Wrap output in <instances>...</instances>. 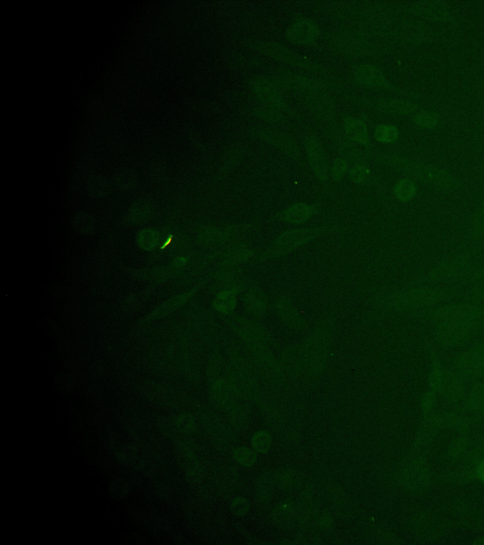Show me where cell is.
<instances>
[{"mask_svg":"<svg viewBox=\"0 0 484 545\" xmlns=\"http://www.w3.org/2000/svg\"><path fill=\"white\" fill-rule=\"evenodd\" d=\"M348 177L354 184L373 185V186L379 185L376 176L366 164L353 165V167L348 170Z\"/></svg>","mask_w":484,"mask_h":545,"instance_id":"cell-32","label":"cell"},{"mask_svg":"<svg viewBox=\"0 0 484 545\" xmlns=\"http://www.w3.org/2000/svg\"><path fill=\"white\" fill-rule=\"evenodd\" d=\"M407 483L410 486L418 487L421 484L425 482L426 479V470L424 468V465L417 462L412 465L411 468L407 471V475L405 476Z\"/></svg>","mask_w":484,"mask_h":545,"instance_id":"cell-41","label":"cell"},{"mask_svg":"<svg viewBox=\"0 0 484 545\" xmlns=\"http://www.w3.org/2000/svg\"><path fill=\"white\" fill-rule=\"evenodd\" d=\"M230 411L231 421L235 429L237 431L245 430L248 425L250 424L251 421V411L248 405L237 402L230 409Z\"/></svg>","mask_w":484,"mask_h":545,"instance_id":"cell-33","label":"cell"},{"mask_svg":"<svg viewBox=\"0 0 484 545\" xmlns=\"http://www.w3.org/2000/svg\"><path fill=\"white\" fill-rule=\"evenodd\" d=\"M480 323H444L434 325V338L440 346L453 348L464 344Z\"/></svg>","mask_w":484,"mask_h":545,"instance_id":"cell-14","label":"cell"},{"mask_svg":"<svg viewBox=\"0 0 484 545\" xmlns=\"http://www.w3.org/2000/svg\"><path fill=\"white\" fill-rule=\"evenodd\" d=\"M273 310L287 327L295 331H303L308 328V322L305 316L294 306L291 296L287 294H281L276 296L273 303Z\"/></svg>","mask_w":484,"mask_h":545,"instance_id":"cell-21","label":"cell"},{"mask_svg":"<svg viewBox=\"0 0 484 545\" xmlns=\"http://www.w3.org/2000/svg\"><path fill=\"white\" fill-rule=\"evenodd\" d=\"M332 517L330 516V514L328 513V512H325L321 518V528H322V531H330L332 530Z\"/></svg>","mask_w":484,"mask_h":545,"instance_id":"cell-51","label":"cell"},{"mask_svg":"<svg viewBox=\"0 0 484 545\" xmlns=\"http://www.w3.org/2000/svg\"><path fill=\"white\" fill-rule=\"evenodd\" d=\"M227 354L230 367L228 369V380L234 386L240 397L254 400L259 397V389L256 372L253 365L240 351L236 342L227 340Z\"/></svg>","mask_w":484,"mask_h":545,"instance_id":"cell-8","label":"cell"},{"mask_svg":"<svg viewBox=\"0 0 484 545\" xmlns=\"http://www.w3.org/2000/svg\"><path fill=\"white\" fill-rule=\"evenodd\" d=\"M353 102L357 105H365L374 110L393 114V115H407L417 109V106L407 100L398 99H377V98H353Z\"/></svg>","mask_w":484,"mask_h":545,"instance_id":"cell-24","label":"cell"},{"mask_svg":"<svg viewBox=\"0 0 484 545\" xmlns=\"http://www.w3.org/2000/svg\"><path fill=\"white\" fill-rule=\"evenodd\" d=\"M297 517L298 508L294 501L292 500H286L279 503L272 512L273 524L283 530H289L294 527Z\"/></svg>","mask_w":484,"mask_h":545,"instance_id":"cell-27","label":"cell"},{"mask_svg":"<svg viewBox=\"0 0 484 545\" xmlns=\"http://www.w3.org/2000/svg\"><path fill=\"white\" fill-rule=\"evenodd\" d=\"M248 133L251 138L263 141L282 152L300 167L307 168L297 141L289 133L270 127H253L248 131Z\"/></svg>","mask_w":484,"mask_h":545,"instance_id":"cell-12","label":"cell"},{"mask_svg":"<svg viewBox=\"0 0 484 545\" xmlns=\"http://www.w3.org/2000/svg\"><path fill=\"white\" fill-rule=\"evenodd\" d=\"M248 84L254 96L265 106L286 114L297 121H302V116L286 102L275 81L264 76H254L249 80Z\"/></svg>","mask_w":484,"mask_h":545,"instance_id":"cell-11","label":"cell"},{"mask_svg":"<svg viewBox=\"0 0 484 545\" xmlns=\"http://www.w3.org/2000/svg\"><path fill=\"white\" fill-rule=\"evenodd\" d=\"M158 235L155 231L145 230L139 234L138 244H140V247L144 248V249L150 250L155 247Z\"/></svg>","mask_w":484,"mask_h":545,"instance_id":"cell-47","label":"cell"},{"mask_svg":"<svg viewBox=\"0 0 484 545\" xmlns=\"http://www.w3.org/2000/svg\"><path fill=\"white\" fill-rule=\"evenodd\" d=\"M303 145L307 154L308 166L314 176L322 183H327L329 179V169H328L327 157L322 141L314 133H310L305 136Z\"/></svg>","mask_w":484,"mask_h":545,"instance_id":"cell-18","label":"cell"},{"mask_svg":"<svg viewBox=\"0 0 484 545\" xmlns=\"http://www.w3.org/2000/svg\"><path fill=\"white\" fill-rule=\"evenodd\" d=\"M422 13L426 18L436 19V20H448L450 15H447V11L445 7L440 6L437 2H424L422 6L419 7Z\"/></svg>","mask_w":484,"mask_h":545,"instance_id":"cell-37","label":"cell"},{"mask_svg":"<svg viewBox=\"0 0 484 545\" xmlns=\"http://www.w3.org/2000/svg\"><path fill=\"white\" fill-rule=\"evenodd\" d=\"M245 270V266L221 267V268H217L214 277L218 282H225V280H235L242 277V274Z\"/></svg>","mask_w":484,"mask_h":545,"instance_id":"cell-43","label":"cell"},{"mask_svg":"<svg viewBox=\"0 0 484 545\" xmlns=\"http://www.w3.org/2000/svg\"><path fill=\"white\" fill-rule=\"evenodd\" d=\"M335 316L322 315L313 331L300 346L303 380L313 383L321 377L329 358L331 345L336 331Z\"/></svg>","mask_w":484,"mask_h":545,"instance_id":"cell-3","label":"cell"},{"mask_svg":"<svg viewBox=\"0 0 484 545\" xmlns=\"http://www.w3.org/2000/svg\"><path fill=\"white\" fill-rule=\"evenodd\" d=\"M275 83L278 86L283 87L287 90H292L298 94L327 90L333 87V84H334L320 80V79L300 75L286 70H281L280 72H277Z\"/></svg>","mask_w":484,"mask_h":545,"instance_id":"cell-15","label":"cell"},{"mask_svg":"<svg viewBox=\"0 0 484 545\" xmlns=\"http://www.w3.org/2000/svg\"><path fill=\"white\" fill-rule=\"evenodd\" d=\"M281 367L284 374L294 380H303V366L301 360L300 346H289L284 348L281 355Z\"/></svg>","mask_w":484,"mask_h":545,"instance_id":"cell-26","label":"cell"},{"mask_svg":"<svg viewBox=\"0 0 484 545\" xmlns=\"http://www.w3.org/2000/svg\"><path fill=\"white\" fill-rule=\"evenodd\" d=\"M351 75L355 83L360 84V86L398 92V89L390 83L384 73L376 65L371 64L354 65L351 67Z\"/></svg>","mask_w":484,"mask_h":545,"instance_id":"cell-20","label":"cell"},{"mask_svg":"<svg viewBox=\"0 0 484 545\" xmlns=\"http://www.w3.org/2000/svg\"><path fill=\"white\" fill-rule=\"evenodd\" d=\"M460 298L464 301L484 305V282L469 285V288L464 289Z\"/></svg>","mask_w":484,"mask_h":545,"instance_id":"cell-39","label":"cell"},{"mask_svg":"<svg viewBox=\"0 0 484 545\" xmlns=\"http://www.w3.org/2000/svg\"><path fill=\"white\" fill-rule=\"evenodd\" d=\"M417 193V187L412 180L405 178L400 180L393 188V195L398 200L406 203L412 200Z\"/></svg>","mask_w":484,"mask_h":545,"instance_id":"cell-35","label":"cell"},{"mask_svg":"<svg viewBox=\"0 0 484 545\" xmlns=\"http://www.w3.org/2000/svg\"><path fill=\"white\" fill-rule=\"evenodd\" d=\"M242 44L244 47L275 60V61L284 63V64L300 68V70H307V72L314 73V74L322 75L330 79H337L338 80V76H336V73L327 65L306 58L305 56L301 55L283 44L275 42V41L254 39H245L242 41Z\"/></svg>","mask_w":484,"mask_h":545,"instance_id":"cell-6","label":"cell"},{"mask_svg":"<svg viewBox=\"0 0 484 545\" xmlns=\"http://www.w3.org/2000/svg\"><path fill=\"white\" fill-rule=\"evenodd\" d=\"M417 124L425 127H433L437 124V117L431 113H420L414 117Z\"/></svg>","mask_w":484,"mask_h":545,"instance_id":"cell-50","label":"cell"},{"mask_svg":"<svg viewBox=\"0 0 484 545\" xmlns=\"http://www.w3.org/2000/svg\"><path fill=\"white\" fill-rule=\"evenodd\" d=\"M483 247L484 244H481L464 250H454L426 271L406 280L403 285L447 286L463 283L467 286V280L478 265L475 263V258Z\"/></svg>","mask_w":484,"mask_h":545,"instance_id":"cell-2","label":"cell"},{"mask_svg":"<svg viewBox=\"0 0 484 545\" xmlns=\"http://www.w3.org/2000/svg\"><path fill=\"white\" fill-rule=\"evenodd\" d=\"M325 136L332 143L339 154L347 162L354 165L366 164L369 159L367 154H363L360 150L354 145V143L347 138L344 131L339 129L336 125H327L324 128Z\"/></svg>","mask_w":484,"mask_h":545,"instance_id":"cell-16","label":"cell"},{"mask_svg":"<svg viewBox=\"0 0 484 545\" xmlns=\"http://www.w3.org/2000/svg\"><path fill=\"white\" fill-rule=\"evenodd\" d=\"M469 402L476 410H484V383L476 384L471 392Z\"/></svg>","mask_w":484,"mask_h":545,"instance_id":"cell-45","label":"cell"},{"mask_svg":"<svg viewBox=\"0 0 484 545\" xmlns=\"http://www.w3.org/2000/svg\"><path fill=\"white\" fill-rule=\"evenodd\" d=\"M250 502L246 498L239 497L235 499L231 504V511L237 517L245 516L250 511Z\"/></svg>","mask_w":484,"mask_h":545,"instance_id":"cell-49","label":"cell"},{"mask_svg":"<svg viewBox=\"0 0 484 545\" xmlns=\"http://www.w3.org/2000/svg\"><path fill=\"white\" fill-rule=\"evenodd\" d=\"M438 421L436 419H431L423 425L419 438L421 442L426 443L433 438L437 429H438Z\"/></svg>","mask_w":484,"mask_h":545,"instance_id":"cell-46","label":"cell"},{"mask_svg":"<svg viewBox=\"0 0 484 545\" xmlns=\"http://www.w3.org/2000/svg\"><path fill=\"white\" fill-rule=\"evenodd\" d=\"M332 493V501L334 503L335 508L339 511H344V508H349V500L347 498L346 493L340 487H334V490L331 492Z\"/></svg>","mask_w":484,"mask_h":545,"instance_id":"cell-48","label":"cell"},{"mask_svg":"<svg viewBox=\"0 0 484 545\" xmlns=\"http://www.w3.org/2000/svg\"><path fill=\"white\" fill-rule=\"evenodd\" d=\"M233 457L235 461L245 468L251 467V466L256 464V459H258L256 452L254 449L247 448V447H237V448H235Z\"/></svg>","mask_w":484,"mask_h":545,"instance_id":"cell-36","label":"cell"},{"mask_svg":"<svg viewBox=\"0 0 484 545\" xmlns=\"http://www.w3.org/2000/svg\"><path fill=\"white\" fill-rule=\"evenodd\" d=\"M344 132L352 143L360 144L367 150L370 148L367 126L360 119L344 117Z\"/></svg>","mask_w":484,"mask_h":545,"instance_id":"cell-28","label":"cell"},{"mask_svg":"<svg viewBox=\"0 0 484 545\" xmlns=\"http://www.w3.org/2000/svg\"><path fill=\"white\" fill-rule=\"evenodd\" d=\"M240 294L232 291H223L216 294L214 301H213V307L220 313L221 315H233L236 310L237 304H239Z\"/></svg>","mask_w":484,"mask_h":545,"instance_id":"cell-30","label":"cell"},{"mask_svg":"<svg viewBox=\"0 0 484 545\" xmlns=\"http://www.w3.org/2000/svg\"><path fill=\"white\" fill-rule=\"evenodd\" d=\"M320 37L321 29L318 24L303 15H298L285 32L287 40L298 46L315 45Z\"/></svg>","mask_w":484,"mask_h":545,"instance_id":"cell-19","label":"cell"},{"mask_svg":"<svg viewBox=\"0 0 484 545\" xmlns=\"http://www.w3.org/2000/svg\"><path fill=\"white\" fill-rule=\"evenodd\" d=\"M243 309L253 320H262L266 317L270 308L269 298L261 286L251 284L242 294Z\"/></svg>","mask_w":484,"mask_h":545,"instance_id":"cell-23","label":"cell"},{"mask_svg":"<svg viewBox=\"0 0 484 545\" xmlns=\"http://www.w3.org/2000/svg\"><path fill=\"white\" fill-rule=\"evenodd\" d=\"M303 474L294 468H284L275 473L276 485L284 490H294L303 483Z\"/></svg>","mask_w":484,"mask_h":545,"instance_id":"cell-31","label":"cell"},{"mask_svg":"<svg viewBox=\"0 0 484 545\" xmlns=\"http://www.w3.org/2000/svg\"><path fill=\"white\" fill-rule=\"evenodd\" d=\"M73 226L75 230L83 234H89L94 230V222L92 217L84 212H80L74 217Z\"/></svg>","mask_w":484,"mask_h":545,"instance_id":"cell-42","label":"cell"},{"mask_svg":"<svg viewBox=\"0 0 484 545\" xmlns=\"http://www.w3.org/2000/svg\"><path fill=\"white\" fill-rule=\"evenodd\" d=\"M221 316H223V320L226 324H232V325L239 327L246 334L262 341L265 344L270 346V348L279 347L278 341L258 320H253V318H247L242 315H234V313L231 315Z\"/></svg>","mask_w":484,"mask_h":545,"instance_id":"cell-22","label":"cell"},{"mask_svg":"<svg viewBox=\"0 0 484 545\" xmlns=\"http://www.w3.org/2000/svg\"><path fill=\"white\" fill-rule=\"evenodd\" d=\"M407 316L436 324L484 323V305L474 302H454L418 310Z\"/></svg>","mask_w":484,"mask_h":545,"instance_id":"cell-7","label":"cell"},{"mask_svg":"<svg viewBox=\"0 0 484 545\" xmlns=\"http://www.w3.org/2000/svg\"><path fill=\"white\" fill-rule=\"evenodd\" d=\"M346 231H348V228L346 226L337 225L292 228V230L283 231L275 237L267 247L258 252L254 261L256 263H265V261L285 258L322 237L344 233Z\"/></svg>","mask_w":484,"mask_h":545,"instance_id":"cell-4","label":"cell"},{"mask_svg":"<svg viewBox=\"0 0 484 545\" xmlns=\"http://www.w3.org/2000/svg\"><path fill=\"white\" fill-rule=\"evenodd\" d=\"M272 443V437L269 433L264 432V431L256 433L251 438V446H253L254 451L259 454H266L267 452H269Z\"/></svg>","mask_w":484,"mask_h":545,"instance_id":"cell-40","label":"cell"},{"mask_svg":"<svg viewBox=\"0 0 484 545\" xmlns=\"http://www.w3.org/2000/svg\"><path fill=\"white\" fill-rule=\"evenodd\" d=\"M298 98L317 119L328 125H335L337 122V108L327 90L298 94Z\"/></svg>","mask_w":484,"mask_h":545,"instance_id":"cell-13","label":"cell"},{"mask_svg":"<svg viewBox=\"0 0 484 545\" xmlns=\"http://www.w3.org/2000/svg\"><path fill=\"white\" fill-rule=\"evenodd\" d=\"M481 244H484V201L473 217L466 235L457 245L455 250H464Z\"/></svg>","mask_w":484,"mask_h":545,"instance_id":"cell-25","label":"cell"},{"mask_svg":"<svg viewBox=\"0 0 484 545\" xmlns=\"http://www.w3.org/2000/svg\"><path fill=\"white\" fill-rule=\"evenodd\" d=\"M374 136L379 143H393L398 138V130L392 125H379L374 130Z\"/></svg>","mask_w":484,"mask_h":545,"instance_id":"cell-38","label":"cell"},{"mask_svg":"<svg viewBox=\"0 0 484 545\" xmlns=\"http://www.w3.org/2000/svg\"><path fill=\"white\" fill-rule=\"evenodd\" d=\"M466 285H415L374 291L367 299L369 306L384 315H409L418 310L439 306L444 302L460 298Z\"/></svg>","mask_w":484,"mask_h":545,"instance_id":"cell-1","label":"cell"},{"mask_svg":"<svg viewBox=\"0 0 484 545\" xmlns=\"http://www.w3.org/2000/svg\"><path fill=\"white\" fill-rule=\"evenodd\" d=\"M261 223L251 222L237 223L217 228V226H204L200 230L198 239L201 244L207 247H223L234 242L246 241L254 231L258 230Z\"/></svg>","mask_w":484,"mask_h":545,"instance_id":"cell-10","label":"cell"},{"mask_svg":"<svg viewBox=\"0 0 484 545\" xmlns=\"http://www.w3.org/2000/svg\"><path fill=\"white\" fill-rule=\"evenodd\" d=\"M369 158H373L374 162L389 166L440 192H454L461 188L460 180L444 169L436 166L414 162L395 155H369Z\"/></svg>","mask_w":484,"mask_h":545,"instance_id":"cell-5","label":"cell"},{"mask_svg":"<svg viewBox=\"0 0 484 545\" xmlns=\"http://www.w3.org/2000/svg\"><path fill=\"white\" fill-rule=\"evenodd\" d=\"M275 484V474L272 471H265L259 476L256 490V502L259 506H265L270 502Z\"/></svg>","mask_w":484,"mask_h":545,"instance_id":"cell-29","label":"cell"},{"mask_svg":"<svg viewBox=\"0 0 484 545\" xmlns=\"http://www.w3.org/2000/svg\"><path fill=\"white\" fill-rule=\"evenodd\" d=\"M321 212V206L318 204L297 202L289 206L288 208L284 209L283 211L276 212L266 221V223H284L300 225L310 222Z\"/></svg>","mask_w":484,"mask_h":545,"instance_id":"cell-17","label":"cell"},{"mask_svg":"<svg viewBox=\"0 0 484 545\" xmlns=\"http://www.w3.org/2000/svg\"><path fill=\"white\" fill-rule=\"evenodd\" d=\"M251 115L256 117L262 121L270 122V124H280V125H289V121L287 119L286 116L283 115V113L275 109L267 107H256L251 109Z\"/></svg>","mask_w":484,"mask_h":545,"instance_id":"cell-34","label":"cell"},{"mask_svg":"<svg viewBox=\"0 0 484 545\" xmlns=\"http://www.w3.org/2000/svg\"><path fill=\"white\" fill-rule=\"evenodd\" d=\"M477 476L481 481L484 482V460L478 465Z\"/></svg>","mask_w":484,"mask_h":545,"instance_id":"cell-52","label":"cell"},{"mask_svg":"<svg viewBox=\"0 0 484 545\" xmlns=\"http://www.w3.org/2000/svg\"><path fill=\"white\" fill-rule=\"evenodd\" d=\"M328 48L339 55L362 58L379 53V46L360 29H337L325 34Z\"/></svg>","mask_w":484,"mask_h":545,"instance_id":"cell-9","label":"cell"},{"mask_svg":"<svg viewBox=\"0 0 484 545\" xmlns=\"http://www.w3.org/2000/svg\"><path fill=\"white\" fill-rule=\"evenodd\" d=\"M349 163L343 157L336 158L330 169L331 177L336 183L343 181L346 173H348Z\"/></svg>","mask_w":484,"mask_h":545,"instance_id":"cell-44","label":"cell"}]
</instances>
